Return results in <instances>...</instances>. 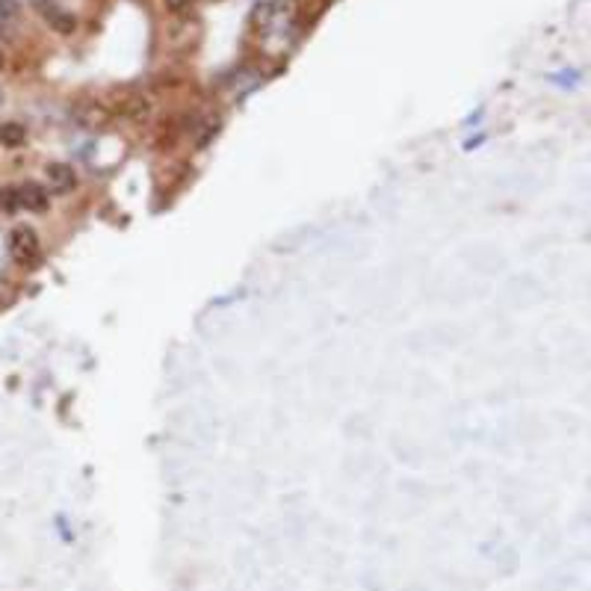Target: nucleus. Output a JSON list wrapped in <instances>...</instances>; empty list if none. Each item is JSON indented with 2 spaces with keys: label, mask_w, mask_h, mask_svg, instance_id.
Returning a JSON list of instances; mask_svg holds the SVG:
<instances>
[{
  "label": "nucleus",
  "mask_w": 591,
  "mask_h": 591,
  "mask_svg": "<svg viewBox=\"0 0 591 591\" xmlns=\"http://www.w3.org/2000/svg\"><path fill=\"white\" fill-rule=\"evenodd\" d=\"M9 252H13L15 263H21V266L36 263L39 261V252H42L36 231L33 228H15L13 236H9Z\"/></svg>",
  "instance_id": "1"
},
{
  "label": "nucleus",
  "mask_w": 591,
  "mask_h": 591,
  "mask_svg": "<svg viewBox=\"0 0 591 591\" xmlns=\"http://www.w3.org/2000/svg\"><path fill=\"white\" fill-rule=\"evenodd\" d=\"M48 184L53 192H60V196H66L74 187H78V175H74V169L69 163H51L48 166Z\"/></svg>",
  "instance_id": "2"
},
{
  "label": "nucleus",
  "mask_w": 591,
  "mask_h": 591,
  "mask_svg": "<svg viewBox=\"0 0 591 591\" xmlns=\"http://www.w3.org/2000/svg\"><path fill=\"white\" fill-rule=\"evenodd\" d=\"M18 199H21V208H27L33 213L48 210V189L39 184H24L18 189Z\"/></svg>",
  "instance_id": "3"
},
{
  "label": "nucleus",
  "mask_w": 591,
  "mask_h": 591,
  "mask_svg": "<svg viewBox=\"0 0 591 591\" xmlns=\"http://www.w3.org/2000/svg\"><path fill=\"white\" fill-rule=\"evenodd\" d=\"M45 21L48 24L57 30V33H62V36H71L74 33V27H78V21H74V15L71 13H66V9H57V6H45Z\"/></svg>",
  "instance_id": "4"
},
{
  "label": "nucleus",
  "mask_w": 591,
  "mask_h": 591,
  "mask_svg": "<svg viewBox=\"0 0 591 591\" xmlns=\"http://www.w3.org/2000/svg\"><path fill=\"white\" fill-rule=\"evenodd\" d=\"M24 143H27V127L24 125H18V122L0 125V145L18 148V145H24Z\"/></svg>",
  "instance_id": "5"
},
{
  "label": "nucleus",
  "mask_w": 591,
  "mask_h": 591,
  "mask_svg": "<svg viewBox=\"0 0 591 591\" xmlns=\"http://www.w3.org/2000/svg\"><path fill=\"white\" fill-rule=\"evenodd\" d=\"M192 4H196V0H166V9L175 15H184V13H189Z\"/></svg>",
  "instance_id": "6"
},
{
  "label": "nucleus",
  "mask_w": 591,
  "mask_h": 591,
  "mask_svg": "<svg viewBox=\"0 0 591 591\" xmlns=\"http://www.w3.org/2000/svg\"><path fill=\"white\" fill-rule=\"evenodd\" d=\"M6 210H15V208H21V199H18V189H13V192H6Z\"/></svg>",
  "instance_id": "7"
},
{
  "label": "nucleus",
  "mask_w": 591,
  "mask_h": 591,
  "mask_svg": "<svg viewBox=\"0 0 591 591\" xmlns=\"http://www.w3.org/2000/svg\"><path fill=\"white\" fill-rule=\"evenodd\" d=\"M0 9H4V15H15V0H0Z\"/></svg>",
  "instance_id": "8"
},
{
  "label": "nucleus",
  "mask_w": 591,
  "mask_h": 591,
  "mask_svg": "<svg viewBox=\"0 0 591 591\" xmlns=\"http://www.w3.org/2000/svg\"><path fill=\"white\" fill-rule=\"evenodd\" d=\"M0 208H4V196H0Z\"/></svg>",
  "instance_id": "9"
},
{
  "label": "nucleus",
  "mask_w": 591,
  "mask_h": 591,
  "mask_svg": "<svg viewBox=\"0 0 591 591\" xmlns=\"http://www.w3.org/2000/svg\"><path fill=\"white\" fill-rule=\"evenodd\" d=\"M0 66H4V57H0Z\"/></svg>",
  "instance_id": "10"
}]
</instances>
